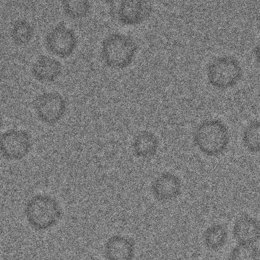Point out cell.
I'll list each match as a JSON object with an SVG mask.
<instances>
[{"label":"cell","instance_id":"cell-15","mask_svg":"<svg viewBox=\"0 0 260 260\" xmlns=\"http://www.w3.org/2000/svg\"><path fill=\"white\" fill-rule=\"evenodd\" d=\"M62 4L65 14L73 19L85 16L90 8V3L87 1H64Z\"/></svg>","mask_w":260,"mask_h":260},{"label":"cell","instance_id":"cell-8","mask_svg":"<svg viewBox=\"0 0 260 260\" xmlns=\"http://www.w3.org/2000/svg\"><path fill=\"white\" fill-rule=\"evenodd\" d=\"M135 251L134 241L120 235L111 236L104 246V255L107 260H133Z\"/></svg>","mask_w":260,"mask_h":260},{"label":"cell","instance_id":"cell-18","mask_svg":"<svg viewBox=\"0 0 260 260\" xmlns=\"http://www.w3.org/2000/svg\"><path fill=\"white\" fill-rule=\"evenodd\" d=\"M3 125V119L2 115L0 114V130L1 129Z\"/></svg>","mask_w":260,"mask_h":260},{"label":"cell","instance_id":"cell-17","mask_svg":"<svg viewBox=\"0 0 260 260\" xmlns=\"http://www.w3.org/2000/svg\"><path fill=\"white\" fill-rule=\"evenodd\" d=\"M34 30L31 25L25 20H19L14 24L12 30V37L18 44L28 43L33 36Z\"/></svg>","mask_w":260,"mask_h":260},{"label":"cell","instance_id":"cell-9","mask_svg":"<svg viewBox=\"0 0 260 260\" xmlns=\"http://www.w3.org/2000/svg\"><path fill=\"white\" fill-rule=\"evenodd\" d=\"M233 235L239 244H254L259 238V222L249 215L241 216L235 222Z\"/></svg>","mask_w":260,"mask_h":260},{"label":"cell","instance_id":"cell-10","mask_svg":"<svg viewBox=\"0 0 260 260\" xmlns=\"http://www.w3.org/2000/svg\"><path fill=\"white\" fill-rule=\"evenodd\" d=\"M148 13V7L145 2L124 1L118 7L117 17L122 24L134 25L142 22Z\"/></svg>","mask_w":260,"mask_h":260},{"label":"cell","instance_id":"cell-7","mask_svg":"<svg viewBox=\"0 0 260 260\" xmlns=\"http://www.w3.org/2000/svg\"><path fill=\"white\" fill-rule=\"evenodd\" d=\"M182 188L180 178L170 172H164L152 181L151 191L155 199L167 202L176 198L181 193Z\"/></svg>","mask_w":260,"mask_h":260},{"label":"cell","instance_id":"cell-14","mask_svg":"<svg viewBox=\"0 0 260 260\" xmlns=\"http://www.w3.org/2000/svg\"><path fill=\"white\" fill-rule=\"evenodd\" d=\"M260 125L258 121L250 123L245 128L242 141L244 146L252 153H257L260 148Z\"/></svg>","mask_w":260,"mask_h":260},{"label":"cell","instance_id":"cell-5","mask_svg":"<svg viewBox=\"0 0 260 260\" xmlns=\"http://www.w3.org/2000/svg\"><path fill=\"white\" fill-rule=\"evenodd\" d=\"M34 107L40 120L46 124L52 125L63 117L67 104L59 93L48 92L40 94L35 99Z\"/></svg>","mask_w":260,"mask_h":260},{"label":"cell","instance_id":"cell-3","mask_svg":"<svg viewBox=\"0 0 260 260\" xmlns=\"http://www.w3.org/2000/svg\"><path fill=\"white\" fill-rule=\"evenodd\" d=\"M136 51V45L131 37L120 33H113L104 40L101 56L108 67L122 69L132 63Z\"/></svg>","mask_w":260,"mask_h":260},{"label":"cell","instance_id":"cell-6","mask_svg":"<svg viewBox=\"0 0 260 260\" xmlns=\"http://www.w3.org/2000/svg\"><path fill=\"white\" fill-rule=\"evenodd\" d=\"M77 44V40L74 31L63 23H59L53 27L45 38L47 50L61 58L70 56Z\"/></svg>","mask_w":260,"mask_h":260},{"label":"cell","instance_id":"cell-4","mask_svg":"<svg viewBox=\"0 0 260 260\" xmlns=\"http://www.w3.org/2000/svg\"><path fill=\"white\" fill-rule=\"evenodd\" d=\"M32 145L31 136L23 129H10L0 136V153L8 160L23 159L30 151Z\"/></svg>","mask_w":260,"mask_h":260},{"label":"cell","instance_id":"cell-1","mask_svg":"<svg viewBox=\"0 0 260 260\" xmlns=\"http://www.w3.org/2000/svg\"><path fill=\"white\" fill-rule=\"evenodd\" d=\"M24 214L33 229L42 231L56 225L62 217V211L55 198L47 194H38L27 202Z\"/></svg>","mask_w":260,"mask_h":260},{"label":"cell","instance_id":"cell-12","mask_svg":"<svg viewBox=\"0 0 260 260\" xmlns=\"http://www.w3.org/2000/svg\"><path fill=\"white\" fill-rule=\"evenodd\" d=\"M159 147L157 136L148 131L140 132L135 137L132 148L134 154L138 157L148 158L155 155Z\"/></svg>","mask_w":260,"mask_h":260},{"label":"cell","instance_id":"cell-13","mask_svg":"<svg viewBox=\"0 0 260 260\" xmlns=\"http://www.w3.org/2000/svg\"><path fill=\"white\" fill-rule=\"evenodd\" d=\"M228 237V230L221 224L210 226L205 230L203 235L206 246L212 250H217L222 248L225 244Z\"/></svg>","mask_w":260,"mask_h":260},{"label":"cell","instance_id":"cell-16","mask_svg":"<svg viewBox=\"0 0 260 260\" xmlns=\"http://www.w3.org/2000/svg\"><path fill=\"white\" fill-rule=\"evenodd\" d=\"M229 260H259V250L253 244H239L230 252Z\"/></svg>","mask_w":260,"mask_h":260},{"label":"cell","instance_id":"cell-11","mask_svg":"<svg viewBox=\"0 0 260 260\" xmlns=\"http://www.w3.org/2000/svg\"><path fill=\"white\" fill-rule=\"evenodd\" d=\"M31 73L37 80L43 82H53L61 73L62 66L57 59L47 55H40L33 63Z\"/></svg>","mask_w":260,"mask_h":260},{"label":"cell","instance_id":"cell-2","mask_svg":"<svg viewBox=\"0 0 260 260\" xmlns=\"http://www.w3.org/2000/svg\"><path fill=\"white\" fill-rule=\"evenodd\" d=\"M193 142L205 155L215 157L221 154L230 142L228 127L221 121L214 119L206 121L196 129Z\"/></svg>","mask_w":260,"mask_h":260}]
</instances>
